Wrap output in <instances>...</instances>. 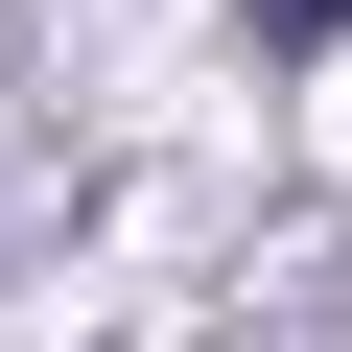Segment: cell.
I'll use <instances>...</instances> for the list:
<instances>
[{
    "instance_id": "obj_1",
    "label": "cell",
    "mask_w": 352,
    "mask_h": 352,
    "mask_svg": "<svg viewBox=\"0 0 352 352\" xmlns=\"http://www.w3.org/2000/svg\"><path fill=\"white\" fill-rule=\"evenodd\" d=\"M329 24H352V0H258V47H329Z\"/></svg>"
}]
</instances>
